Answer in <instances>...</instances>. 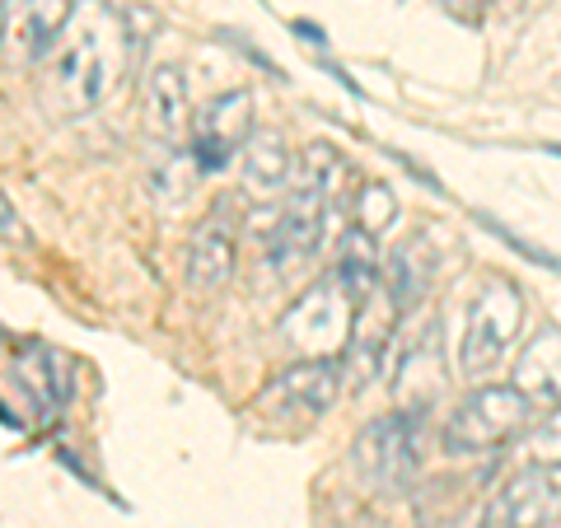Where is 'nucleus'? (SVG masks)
Wrapping results in <instances>:
<instances>
[{"label": "nucleus", "instance_id": "obj_5", "mask_svg": "<svg viewBox=\"0 0 561 528\" xmlns=\"http://www.w3.org/2000/svg\"><path fill=\"white\" fill-rule=\"evenodd\" d=\"M534 421V402L524 398L515 383H478L459 408L445 416V431H440V445L445 454H491L501 445H511L529 431Z\"/></svg>", "mask_w": 561, "mask_h": 528}, {"label": "nucleus", "instance_id": "obj_9", "mask_svg": "<svg viewBox=\"0 0 561 528\" xmlns=\"http://www.w3.org/2000/svg\"><path fill=\"white\" fill-rule=\"evenodd\" d=\"M253 136V99L243 90L216 94L192 117V164L197 173H220L230 169Z\"/></svg>", "mask_w": 561, "mask_h": 528}, {"label": "nucleus", "instance_id": "obj_2", "mask_svg": "<svg viewBox=\"0 0 561 528\" xmlns=\"http://www.w3.org/2000/svg\"><path fill=\"white\" fill-rule=\"evenodd\" d=\"M342 179H346V164L337 160V150H328V146H309L300 160H295L280 216L267 230L272 276H295L319 257L328 225H332V206L342 197Z\"/></svg>", "mask_w": 561, "mask_h": 528}, {"label": "nucleus", "instance_id": "obj_4", "mask_svg": "<svg viewBox=\"0 0 561 528\" xmlns=\"http://www.w3.org/2000/svg\"><path fill=\"white\" fill-rule=\"evenodd\" d=\"M360 305H365V299L328 267L286 309V319H280V328H276L280 332V346H290L300 360H342Z\"/></svg>", "mask_w": 561, "mask_h": 528}, {"label": "nucleus", "instance_id": "obj_13", "mask_svg": "<svg viewBox=\"0 0 561 528\" xmlns=\"http://www.w3.org/2000/svg\"><path fill=\"white\" fill-rule=\"evenodd\" d=\"M239 173H243L249 197H257V202L280 197V192L290 187V173H295L286 136L280 131H253L249 146H243V154H239Z\"/></svg>", "mask_w": 561, "mask_h": 528}, {"label": "nucleus", "instance_id": "obj_20", "mask_svg": "<svg viewBox=\"0 0 561 528\" xmlns=\"http://www.w3.org/2000/svg\"><path fill=\"white\" fill-rule=\"evenodd\" d=\"M0 10H5V0H0Z\"/></svg>", "mask_w": 561, "mask_h": 528}, {"label": "nucleus", "instance_id": "obj_16", "mask_svg": "<svg viewBox=\"0 0 561 528\" xmlns=\"http://www.w3.org/2000/svg\"><path fill=\"white\" fill-rule=\"evenodd\" d=\"M57 365H61V356H57V351H47V346H33L28 356L20 360V379H24V389H28L33 398H38V408H43V412L61 408L66 393H70V383L57 375Z\"/></svg>", "mask_w": 561, "mask_h": 528}, {"label": "nucleus", "instance_id": "obj_6", "mask_svg": "<svg viewBox=\"0 0 561 528\" xmlns=\"http://www.w3.org/2000/svg\"><path fill=\"white\" fill-rule=\"evenodd\" d=\"M519 323H524V295L511 280H486V286L468 299V313L459 328V351H454L459 375L463 379L491 375V369L505 360V351L515 346Z\"/></svg>", "mask_w": 561, "mask_h": 528}, {"label": "nucleus", "instance_id": "obj_10", "mask_svg": "<svg viewBox=\"0 0 561 528\" xmlns=\"http://www.w3.org/2000/svg\"><path fill=\"white\" fill-rule=\"evenodd\" d=\"M70 20V0H5L0 10V57L10 66H43Z\"/></svg>", "mask_w": 561, "mask_h": 528}, {"label": "nucleus", "instance_id": "obj_12", "mask_svg": "<svg viewBox=\"0 0 561 528\" xmlns=\"http://www.w3.org/2000/svg\"><path fill=\"white\" fill-rule=\"evenodd\" d=\"M515 389L534 408H561V328H538L515 360Z\"/></svg>", "mask_w": 561, "mask_h": 528}, {"label": "nucleus", "instance_id": "obj_8", "mask_svg": "<svg viewBox=\"0 0 561 528\" xmlns=\"http://www.w3.org/2000/svg\"><path fill=\"white\" fill-rule=\"evenodd\" d=\"M486 528H561V463H524L486 501Z\"/></svg>", "mask_w": 561, "mask_h": 528}, {"label": "nucleus", "instance_id": "obj_18", "mask_svg": "<svg viewBox=\"0 0 561 528\" xmlns=\"http://www.w3.org/2000/svg\"><path fill=\"white\" fill-rule=\"evenodd\" d=\"M524 454L529 463H561V408H548L538 431H524Z\"/></svg>", "mask_w": 561, "mask_h": 528}, {"label": "nucleus", "instance_id": "obj_1", "mask_svg": "<svg viewBox=\"0 0 561 528\" xmlns=\"http://www.w3.org/2000/svg\"><path fill=\"white\" fill-rule=\"evenodd\" d=\"M131 61L127 20L108 0H76L57 47L43 61V103L61 117H84L113 94Z\"/></svg>", "mask_w": 561, "mask_h": 528}, {"label": "nucleus", "instance_id": "obj_3", "mask_svg": "<svg viewBox=\"0 0 561 528\" xmlns=\"http://www.w3.org/2000/svg\"><path fill=\"white\" fill-rule=\"evenodd\" d=\"M431 431L421 408H393L375 421H365L351 439V472L375 496H402L421 472H426Z\"/></svg>", "mask_w": 561, "mask_h": 528}, {"label": "nucleus", "instance_id": "obj_17", "mask_svg": "<svg viewBox=\"0 0 561 528\" xmlns=\"http://www.w3.org/2000/svg\"><path fill=\"white\" fill-rule=\"evenodd\" d=\"M398 220V202H393V192L383 187V183H370L356 197V230H365V234H383L389 225Z\"/></svg>", "mask_w": 561, "mask_h": 528}, {"label": "nucleus", "instance_id": "obj_11", "mask_svg": "<svg viewBox=\"0 0 561 528\" xmlns=\"http://www.w3.org/2000/svg\"><path fill=\"white\" fill-rule=\"evenodd\" d=\"M234 267H239V230H234V216L220 206L187 239V286L197 295H216L230 286Z\"/></svg>", "mask_w": 561, "mask_h": 528}, {"label": "nucleus", "instance_id": "obj_19", "mask_svg": "<svg viewBox=\"0 0 561 528\" xmlns=\"http://www.w3.org/2000/svg\"><path fill=\"white\" fill-rule=\"evenodd\" d=\"M445 5H449L454 14H478L482 5H491V0H445Z\"/></svg>", "mask_w": 561, "mask_h": 528}, {"label": "nucleus", "instance_id": "obj_7", "mask_svg": "<svg viewBox=\"0 0 561 528\" xmlns=\"http://www.w3.org/2000/svg\"><path fill=\"white\" fill-rule=\"evenodd\" d=\"M342 389H346L342 360H295L262 383L257 412L272 416V421H295V426H300V421L332 412V402L342 398Z\"/></svg>", "mask_w": 561, "mask_h": 528}, {"label": "nucleus", "instance_id": "obj_15", "mask_svg": "<svg viewBox=\"0 0 561 528\" xmlns=\"http://www.w3.org/2000/svg\"><path fill=\"white\" fill-rule=\"evenodd\" d=\"M146 122H150L154 136H169V140L183 136L192 127L187 80H183V70L173 66V61L150 70V80H146Z\"/></svg>", "mask_w": 561, "mask_h": 528}, {"label": "nucleus", "instance_id": "obj_14", "mask_svg": "<svg viewBox=\"0 0 561 528\" xmlns=\"http://www.w3.org/2000/svg\"><path fill=\"white\" fill-rule=\"evenodd\" d=\"M431 280H435V253H431L426 239H408V243H402V249L379 267V290L389 295V305H393L398 313L416 309L421 299H426Z\"/></svg>", "mask_w": 561, "mask_h": 528}]
</instances>
